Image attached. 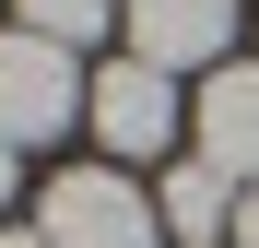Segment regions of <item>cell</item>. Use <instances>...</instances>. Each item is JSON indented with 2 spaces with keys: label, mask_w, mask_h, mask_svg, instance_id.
Returning <instances> with one entry per match:
<instances>
[{
  "label": "cell",
  "mask_w": 259,
  "mask_h": 248,
  "mask_svg": "<svg viewBox=\"0 0 259 248\" xmlns=\"http://www.w3.org/2000/svg\"><path fill=\"white\" fill-rule=\"evenodd\" d=\"M118 12H130V0H24V36H48V48H95Z\"/></svg>",
  "instance_id": "obj_7"
},
{
  "label": "cell",
  "mask_w": 259,
  "mask_h": 248,
  "mask_svg": "<svg viewBox=\"0 0 259 248\" xmlns=\"http://www.w3.org/2000/svg\"><path fill=\"white\" fill-rule=\"evenodd\" d=\"M0 201H12V142H0Z\"/></svg>",
  "instance_id": "obj_10"
},
{
  "label": "cell",
  "mask_w": 259,
  "mask_h": 248,
  "mask_svg": "<svg viewBox=\"0 0 259 248\" xmlns=\"http://www.w3.org/2000/svg\"><path fill=\"white\" fill-rule=\"evenodd\" d=\"M236 178H224V165H200V154H177V165H165V189H153V213H165V236H177V248H212V236H236Z\"/></svg>",
  "instance_id": "obj_6"
},
{
  "label": "cell",
  "mask_w": 259,
  "mask_h": 248,
  "mask_svg": "<svg viewBox=\"0 0 259 248\" xmlns=\"http://www.w3.org/2000/svg\"><path fill=\"white\" fill-rule=\"evenodd\" d=\"M236 248H259V189H247V201H236Z\"/></svg>",
  "instance_id": "obj_8"
},
{
  "label": "cell",
  "mask_w": 259,
  "mask_h": 248,
  "mask_svg": "<svg viewBox=\"0 0 259 248\" xmlns=\"http://www.w3.org/2000/svg\"><path fill=\"white\" fill-rule=\"evenodd\" d=\"M0 248H48V236H35V225H12V236H0Z\"/></svg>",
  "instance_id": "obj_9"
},
{
  "label": "cell",
  "mask_w": 259,
  "mask_h": 248,
  "mask_svg": "<svg viewBox=\"0 0 259 248\" xmlns=\"http://www.w3.org/2000/svg\"><path fill=\"white\" fill-rule=\"evenodd\" d=\"M82 118H95L106 154H177V83L153 59H106L95 95H82Z\"/></svg>",
  "instance_id": "obj_3"
},
{
  "label": "cell",
  "mask_w": 259,
  "mask_h": 248,
  "mask_svg": "<svg viewBox=\"0 0 259 248\" xmlns=\"http://www.w3.org/2000/svg\"><path fill=\"white\" fill-rule=\"evenodd\" d=\"M189 142H200V165H224L236 189H259V59H224V71H200Z\"/></svg>",
  "instance_id": "obj_5"
},
{
  "label": "cell",
  "mask_w": 259,
  "mask_h": 248,
  "mask_svg": "<svg viewBox=\"0 0 259 248\" xmlns=\"http://www.w3.org/2000/svg\"><path fill=\"white\" fill-rule=\"evenodd\" d=\"M35 236H48V248H153L165 213L118 178V165H59L48 201H35Z\"/></svg>",
  "instance_id": "obj_1"
},
{
  "label": "cell",
  "mask_w": 259,
  "mask_h": 248,
  "mask_svg": "<svg viewBox=\"0 0 259 248\" xmlns=\"http://www.w3.org/2000/svg\"><path fill=\"white\" fill-rule=\"evenodd\" d=\"M130 59H153L165 83L177 71H224V48H236V0H130Z\"/></svg>",
  "instance_id": "obj_4"
},
{
  "label": "cell",
  "mask_w": 259,
  "mask_h": 248,
  "mask_svg": "<svg viewBox=\"0 0 259 248\" xmlns=\"http://www.w3.org/2000/svg\"><path fill=\"white\" fill-rule=\"evenodd\" d=\"M82 95H95V83H82L71 71V48H48V36H0V142H59L71 130V118H82Z\"/></svg>",
  "instance_id": "obj_2"
}]
</instances>
